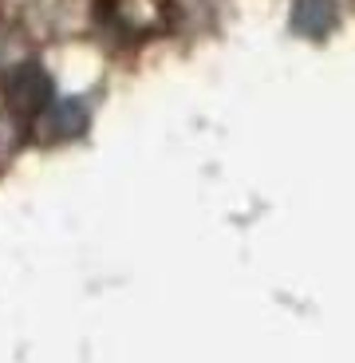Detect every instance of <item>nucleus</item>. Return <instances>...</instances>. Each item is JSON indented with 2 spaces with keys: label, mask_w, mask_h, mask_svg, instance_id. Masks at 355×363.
Instances as JSON below:
<instances>
[{
  "label": "nucleus",
  "mask_w": 355,
  "mask_h": 363,
  "mask_svg": "<svg viewBox=\"0 0 355 363\" xmlns=\"http://www.w3.org/2000/svg\"><path fill=\"white\" fill-rule=\"evenodd\" d=\"M332 20H336L332 0H300L296 12H292V24H296V32H304V36H324L332 28Z\"/></svg>",
  "instance_id": "f257e3e1"
}]
</instances>
